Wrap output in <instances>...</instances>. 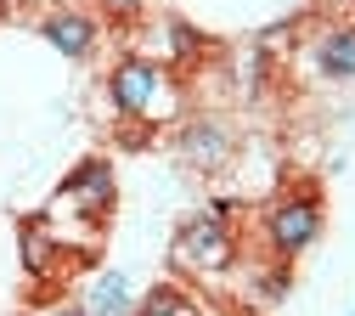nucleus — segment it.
<instances>
[{
	"mask_svg": "<svg viewBox=\"0 0 355 316\" xmlns=\"http://www.w3.org/2000/svg\"><path fill=\"white\" fill-rule=\"evenodd\" d=\"M17 254H23V271H28L34 283H51L57 271H62V243H57V232L40 215L17 226Z\"/></svg>",
	"mask_w": 355,
	"mask_h": 316,
	"instance_id": "obj_9",
	"label": "nucleus"
},
{
	"mask_svg": "<svg viewBox=\"0 0 355 316\" xmlns=\"http://www.w3.org/2000/svg\"><path fill=\"white\" fill-rule=\"evenodd\" d=\"M169 260L175 271H187L198 283H214L243 260V238H237V220H220L209 209H198L192 220H181V232L169 243Z\"/></svg>",
	"mask_w": 355,
	"mask_h": 316,
	"instance_id": "obj_3",
	"label": "nucleus"
},
{
	"mask_svg": "<svg viewBox=\"0 0 355 316\" xmlns=\"http://www.w3.org/2000/svg\"><path fill=\"white\" fill-rule=\"evenodd\" d=\"M102 23H141L147 17V0H96L91 6Z\"/></svg>",
	"mask_w": 355,
	"mask_h": 316,
	"instance_id": "obj_13",
	"label": "nucleus"
},
{
	"mask_svg": "<svg viewBox=\"0 0 355 316\" xmlns=\"http://www.w3.org/2000/svg\"><path fill=\"white\" fill-rule=\"evenodd\" d=\"M102 90H107L113 119H136V124H147V130L181 124V119L192 113V108H187L181 74L164 68V63H153V57H136V51H124V57L107 68Z\"/></svg>",
	"mask_w": 355,
	"mask_h": 316,
	"instance_id": "obj_1",
	"label": "nucleus"
},
{
	"mask_svg": "<svg viewBox=\"0 0 355 316\" xmlns=\"http://www.w3.org/2000/svg\"><path fill=\"white\" fill-rule=\"evenodd\" d=\"M322 232H327V203H322V187L310 175L277 187L271 198H265V209H259L265 260H288L293 265V260H304L322 243Z\"/></svg>",
	"mask_w": 355,
	"mask_h": 316,
	"instance_id": "obj_2",
	"label": "nucleus"
},
{
	"mask_svg": "<svg viewBox=\"0 0 355 316\" xmlns=\"http://www.w3.org/2000/svg\"><path fill=\"white\" fill-rule=\"evenodd\" d=\"M254 51L271 57V63H288V57L299 51V17H282V23H271V28H259V34H254Z\"/></svg>",
	"mask_w": 355,
	"mask_h": 316,
	"instance_id": "obj_12",
	"label": "nucleus"
},
{
	"mask_svg": "<svg viewBox=\"0 0 355 316\" xmlns=\"http://www.w3.org/2000/svg\"><path fill=\"white\" fill-rule=\"evenodd\" d=\"M175 153H181V164L198 169V175H220V169L237 164V130L220 113H187L175 124Z\"/></svg>",
	"mask_w": 355,
	"mask_h": 316,
	"instance_id": "obj_6",
	"label": "nucleus"
},
{
	"mask_svg": "<svg viewBox=\"0 0 355 316\" xmlns=\"http://www.w3.org/2000/svg\"><path fill=\"white\" fill-rule=\"evenodd\" d=\"M130 51H136V57H153V63H164V68L181 74V68H192V63H203V57L214 51V40H209L198 23L164 12L158 23H147V28L130 34Z\"/></svg>",
	"mask_w": 355,
	"mask_h": 316,
	"instance_id": "obj_5",
	"label": "nucleus"
},
{
	"mask_svg": "<svg viewBox=\"0 0 355 316\" xmlns=\"http://www.w3.org/2000/svg\"><path fill=\"white\" fill-rule=\"evenodd\" d=\"M293 63L316 85H355V17L322 23L304 40V51H293Z\"/></svg>",
	"mask_w": 355,
	"mask_h": 316,
	"instance_id": "obj_7",
	"label": "nucleus"
},
{
	"mask_svg": "<svg viewBox=\"0 0 355 316\" xmlns=\"http://www.w3.org/2000/svg\"><path fill=\"white\" fill-rule=\"evenodd\" d=\"M349 316H355V310H349Z\"/></svg>",
	"mask_w": 355,
	"mask_h": 316,
	"instance_id": "obj_17",
	"label": "nucleus"
},
{
	"mask_svg": "<svg viewBox=\"0 0 355 316\" xmlns=\"http://www.w3.org/2000/svg\"><path fill=\"white\" fill-rule=\"evenodd\" d=\"M293 294V265L288 260H265L254 271V305H282Z\"/></svg>",
	"mask_w": 355,
	"mask_h": 316,
	"instance_id": "obj_11",
	"label": "nucleus"
},
{
	"mask_svg": "<svg viewBox=\"0 0 355 316\" xmlns=\"http://www.w3.org/2000/svg\"><path fill=\"white\" fill-rule=\"evenodd\" d=\"M46 316H91V310H85V299H51Z\"/></svg>",
	"mask_w": 355,
	"mask_h": 316,
	"instance_id": "obj_14",
	"label": "nucleus"
},
{
	"mask_svg": "<svg viewBox=\"0 0 355 316\" xmlns=\"http://www.w3.org/2000/svg\"><path fill=\"white\" fill-rule=\"evenodd\" d=\"M6 12H12V0H0V17H6Z\"/></svg>",
	"mask_w": 355,
	"mask_h": 316,
	"instance_id": "obj_15",
	"label": "nucleus"
},
{
	"mask_svg": "<svg viewBox=\"0 0 355 316\" xmlns=\"http://www.w3.org/2000/svg\"><path fill=\"white\" fill-rule=\"evenodd\" d=\"M40 40L51 45V51H62L68 63H85V57H96V45H102V17L91 6H46L34 17Z\"/></svg>",
	"mask_w": 355,
	"mask_h": 316,
	"instance_id": "obj_8",
	"label": "nucleus"
},
{
	"mask_svg": "<svg viewBox=\"0 0 355 316\" xmlns=\"http://www.w3.org/2000/svg\"><path fill=\"white\" fill-rule=\"evenodd\" d=\"M338 6H355V0H338Z\"/></svg>",
	"mask_w": 355,
	"mask_h": 316,
	"instance_id": "obj_16",
	"label": "nucleus"
},
{
	"mask_svg": "<svg viewBox=\"0 0 355 316\" xmlns=\"http://www.w3.org/2000/svg\"><path fill=\"white\" fill-rule=\"evenodd\" d=\"M113 198H119L113 158H107V153H91V158H79V164L62 175V187H57L51 209H73V215H85L91 226H102V220L113 215Z\"/></svg>",
	"mask_w": 355,
	"mask_h": 316,
	"instance_id": "obj_4",
	"label": "nucleus"
},
{
	"mask_svg": "<svg viewBox=\"0 0 355 316\" xmlns=\"http://www.w3.org/2000/svg\"><path fill=\"white\" fill-rule=\"evenodd\" d=\"M85 310L91 316H136V288H130L124 271H102L85 294Z\"/></svg>",
	"mask_w": 355,
	"mask_h": 316,
	"instance_id": "obj_10",
	"label": "nucleus"
}]
</instances>
